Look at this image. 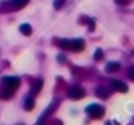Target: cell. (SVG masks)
<instances>
[{
	"mask_svg": "<svg viewBox=\"0 0 134 125\" xmlns=\"http://www.w3.org/2000/svg\"><path fill=\"white\" fill-rule=\"evenodd\" d=\"M119 68H121L119 63H109V64H107V73H115Z\"/></svg>",
	"mask_w": 134,
	"mask_h": 125,
	"instance_id": "obj_10",
	"label": "cell"
},
{
	"mask_svg": "<svg viewBox=\"0 0 134 125\" xmlns=\"http://www.w3.org/2000/svg\"><path fill=\"white\" fill-rule=\"evenodd\" d=\"M41 88H43V79H37V81H34V86H32V95H36L37 91H41Z\"/></svg>",
	"mask_w": 134,
	"mask_h": 125,
	"instance_id": "obj_9",
	"label": "cell"
},
{
	"mask_svg": "<svg viewBox=\"0 0 134 125\" xmlns=\"http://www.w3.org/2000/svg\"><path fill=\"white\" fill-rule=\"evenodd\" d=\"M19 30L24 34V36H31V34H32V27H31L29 24H22V26L19 27Z\"/></svg>",
	"mask_w": 134,
	"mask_h": 125,
	"instance_id": "obj_8",
	"label": "cell"
},
{
	"mask_svg": "<svg viewBox=\"0 0 134 125\" xmlns=\"http://www.w3.org/2000/svg\"><path fill=\"white\" fill-rule=\"evenodd\" d=\"M83 96H85V90L80 85H73L71 88L68 90V98H71V100H80V98H83Z\"/></svg>",
	"mask_w": 134,
	"mask_h": 125,
	"instance_id": "obj_3",
	"label": "cell"
},
{
	"mask_svg": "<svg viewBox=\"0 0 134 125\" xmlns=\"http://www.w3.org/2000/svg\"><path fill=\"white\" fill-rule=\"evenodd\" d=\"M29 3V0H12V2H3L0 10H20Z\"/></svg>",
	"mask_w": 134,
	"mask_h": 125,
	"instance_id": "obj_2",
	"label": "cell"
},
{
	"mask_svg": "<svg viewBox=\"0 0 134 125\" xmlns=\"http://www.w3.org/2000/svg\"><path fill=\"white\" fill-rule=\"evenodd\" d=\"M127 74H129V78L134 81V66H129V69H127Z\"/></svg>",
	"mask_w": 134,
	"mask_h": 125,
	"instance_id": "obj_13",
	"label": "cell"
},
{
	"mask_svg": "<svg viewBox=\"0 0 134 125\" xmlns=\"http://www.w3.org/2000/svg\"><path fill=\"white\" fill-rule=\"evenodd\" d=\"M95 93H97V96H98V98L107 100L109 96H110V93H112V91H110L109 88H105V86H98V88L95 90Z\"/></svg>",
	"mask_w": 134,
	"mask_h": 125,
	"instance_id": "obj_6",
	"label": "cell"
},
{
	"mask_svg": "<svg viewBox=\"0 0 134 125\" xmlns=\"http://www.w3.org/2000/svg\"><path fill=\"white\" fill-rule=\"evenodd\" d=\"M115 3H117V5H129L131 0H115Z\"/></svg>",
	"mask_w": 134,
	"mask_h": 125,
	"instance_id": "obj_15",
	"label": "cell"
},
{
	"mask_svg": "<svg viewBox=\"0 0 134 125\" xmlns=\"http://www.w3.org/2000/svg\"><path fill=\"white\" fill-rule=\"evenodd\" d=\"M104 58V53H102V49H97L95 51V59H102Z\"/></svg>",
	"mask_w": 134,
	"mask_h": 125,
	"instance_id": "obj_14",
	"label": "cell"
},
{
	"mask_svg": "<svg viewBox=\"0 0 134 125\" xmlns=\"http://www.w3.org/2000/svg\"><path fill=\"white\" fill-rule=\"evenodd\" d=\"M112 88L115 90V91H121V93H126L127 91V85L122 81H112Z\"/></svg>",
	"mask_w": 134,
	"mask_h": 125,
	"instance_id": "obj_7",
	"label": "cell"
},
{
	"mask_svg": "<svg viewBox=\"0 0 134 125\" xmlns=\"http://www.w3.org/2000/svg\"><path fill=\"white\" fill-rule=\"evenodd\" d=\"M24 107H26V110H32V107H34V100H32V98H27V100H26V103H24Z\"/></svg>",
	"mask_w": 134,
	"mask_h": 125,
	"instance_id": "obj_11",
	"label": "cell"
},
{
	"mask_svg": "<svg viewBox=\"0 0 134 125\" xmlns=\"http://www.w3.org/2000/svg\"><path fill=\"white\" fill-rule=\"evenodd\" d=\"M65 2H66V0H54V9H56V10H59L63 5H65Z\"/></svg>",
	"mask_w": 134,
	"mask_h": 125,
	"instance_id": "obj_12",
	"label": "cell"
},
{
	"mask_svg": "<svg viewBox=\"0 0 134 125\" xmlns=\"http://www.w3.org/2000/svg\"><path fill=\"white\" fill-rule=\"evenodd\" d=\"M19 79L12 78V76H7V78L2 79V98L3 100H9L12 96V93L19 88Z\"/></svg>",
	"mask_w": 134,
	"mask_h": 125,
	"instance_id": "obj_1",
	"label": "cell"
},
{
	"mask_svg": "<svg viewBox=\"0 0 134 125\" xmlns=\"http://www.w3.org/2000/svg\"><path fill=\"white\" fill-rule=\"evenodd\" d=\"M104 107L100 105H88L87 107V113H88L90 117H93V118H102L104 117Z\"/></svg>",
	"mask_w": 134,
	"mask_h": 125,
	"instance_id": "obj_4",
	"label": "cell"
},
{
	"mask_svg": "<svg viewBox=\"0 0 134 125\" xmlns=\"http://www.w3.org/2000/svg\"><path fill=\"white\" fill-rule=\"evenodd\" d=\"M68 49L70 51H83V49H85V41H82V39H73V41H70Z\"/></svg>",
	"mask_w": 134,
	"mask_h": 125,
	"instance_id": "obj_5",
	"label": "cell"
}]
</instances>
